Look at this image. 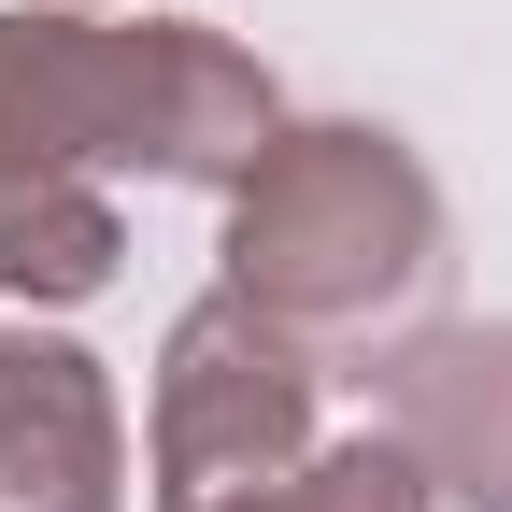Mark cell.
Segmentation results:
<instances>
[{
	"label": "cell",
	"mask_w": 512,
	"mask_h": 512,
	"mask_svg": "<svg viewBox=\"0 0 512 512\" xmlns=\"http://www.w3.org/2000/svg\"><path fill=\"white\" fill-rule=\"evenodd\" d=\"M285 86L200 15H0V200L29 185H242Z\"/></svg>",
	"instance_id": "6da1fadb"
},
{
	"label": "cell",
	"mask_w": 512,
	"mask_h": 512,
	"mask_svg": "<svg viewBox=\"0 0 512 512\" xmlns=\"http://www.w3.org/2000/svg\"><path fill=\"white\" fill-rule=\"evenodd\" d=\"M441 185L427 157L399 143V128H370V114H285L271 128V157H256L228 185V299H256L271 328L299 342H384V328H413L427 285H441Z\"/></svg>",
	"instance_id": "7a4b0ae2"
},
{
	"label": "cell",
	"mask_w": 512,
	"mask_h": 512,
	"mask_svg": "<svg viewBox=\"0 0 512 512\" xmlns=\"http://www.w3.org/2000/svg\"><path fill=\"white\" fill-rule=\"evenodd\" d=\"M313 342L271 328L256 299H185L171 342H157V413H143V470H157V512H228L256 484H285L313 456Z\"/></svg>",
	"instance_id": "3957f363"
},
{
	"label": "cell",
	"mask_w": 512,
	"mask_h": 512,
	"mask_svg": "<svg viewBox=\"0 0 512 512\" xmlns=\"http://www.w3.org/2000/svg\"><path fill=\"white\" fill-rule=\"evenodd\" d=\"M0 512H128L114 370L43 313H0Z\"/></svg>",
	"instance_id": "277c9868"
},
{
	"label": "cell",
	"mask_w": 512,
	"mask_h": 512,
	"mask_svg": "<svg viewBox=\"0 0 512 512\" xmlns=\"http://www.w3.org/2000/svg\"><path fill=\"white\" fill-rule=\"evenodd\" d=\"M114 271H128L114 185H29V200H0V299L15 313H86Z\"/></svg>",
	"instance_id": "5b68a950"
},
{
	"label": "cell",
	"mask_w": 512,
	"mask_h": 512,
	"mask_svg": "<svg viewBox=\"0 0 512 512\" xmlns=\"http://www.w3.org/2000/svg\"><path fill=\"white\" fill-rule=\"evenodd\" d=\"M228 512H441V484H427V456L399 427H370V441H313L285 484H256Z\"/></svg>",
	"instance_id": "8992f818"
},
{
	"label": "cell",
	"mask_w": 512,
	"mask_h": 512,
	"mask_svg": "<svg viewBox=\"0 0 512 512\" xmlns=\"http://www.w3.org/2000/svg\"><path fill=\"white\" fill-rule=\"evenodd\" d=\"M43 15H128V0H43Z\"/></svg>",
	"instance_id": "52a82bcc"
}]
</instances>
